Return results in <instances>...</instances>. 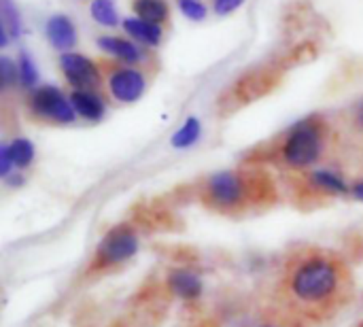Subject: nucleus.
Instances as JSON below:
<instances>
[{
	"mask_svg": "<svg viewBox=\"0 0 363 327\" xmlns=\"http://www.w3.org/2000/svg\"><path fill=\"white\" fill-rule=\"evenodd\" d=\"M340 287L342 268L325 255L302 260L289 277V292L294 300L304 306H323L336 298Z\"/></svg>",
	"mask_w": 363,
	"mask_h": 327,
	"instance_id": "obj_1",
	"label": "nucleus"
},
{
	"mask_svg": "<svg viewBox=\"0 0 363 327\" xmlns=\"http://www.w3.org/2000/svg\"><path fill=\"white\" fill-rule=\"evenodd\" d=\"M323 153V132L315 119L300 121L291 128L285 145L283 157L291 168H311Z\"/></svg>",
	"mask_w": 363,
	"mask_h": 327,
	"instance_id": "obj_2",
	"label": "nucleus"
},
{
	"mask_svg": "<svg viewBox=\"0 0 363 327\" xmlns=\"http://www.w3.org/2000/svg\"><path fill=\"white\" fill-rule=\"evenodd\" d=\"M138 251V238L128 226L113 228L98 245L96 249V268H111L119 266L128 260H132Z\"/></svg>",
	"mask_w": 363,
	"mask_h": 327,
	"instance_id": "obj_3",
	"label": "nucleus"
},
{
	"mask_svg": "<svg viewBox=\"0 0 363 327\" xmlns=\"http://www.w3.org/2000/svg\"><path fill=\"white\" fill-rule=\"evenodd\" d=\"M206 196L219 209H234L249 198V187L238 172L223 170L206 181Z\"/></svg>",
	"mask_w": 363,
	"mask_h": 327,
	"instance_id": "obj_4",
	"label": "nucleus"
},
{
	"mask_svg": "<svg viewBox=\"0 0 363 327\" xmlns=\"http://www.w3.org/2000/svg\"><path fill=\"white\" fill-rule=\"evenodd\" d=\"M30 106L34 115L49 119V121H57V123H72L77 117L72 102L57 87H51V85L38 87L30 98Z\"/></svg>",
	"mask_w": 363,
	"mask_h": 327,
	"instance_id": "obj_5",
	"label": "nucleus"
},
{
	"mask_svg": "<svg viewBox=\"0 0 363 327\" xmlns=\"http://www.w3.org/2000/svg\"><path fill=\"white\" fill-rule=\"evenodd\" d=\"M60 66H62L64 77L77 89H91L100 83V72H98L96 64L81 53H70V51L62 53Z\"/></svg>",
	"mask_w": 363,
	"mask_h": 327,
	"instance_id": "obj_6",
	"label": "nucleus"
},
{
	"mask_svg": "<svg viewBox=\"0 0 363 327\" xmlns=\"http://www.w3.org/2000/svg\"><path fill=\"white\" fill-rule=\"evenodd\" d=\"M145 77L136 68H119L108 77V92L117 102H136L145 92Z\"/></svg>",
	"mask_w": 363,
	"mask_h": 327,
	"instance_id": "obj_7",
	"label": "nucleus"
},
{
	"mask_svg": "<svg viewBox=\"0 0 363 327\" xmlns=\"http://www.w3.org/2000/svg\"><path fill=\"white\" fill-rule=\"evenodd\" d=\"M47 38L51 40V45L60 51H66L74 47L77 43V30L74 23L66 17V15H53L47 21Z\"/></svg>",
	"mask_w": 363,
	"mask_h": 327,
	"instance_id": "obj_8",
	"label": "nucleus"
},
{
	"mask_svg": "<svg viewBox=\"0 0 363 327\" xmlns=\"http://www.w3.org/2000/svg\"><path fill=\"white\" fill-rule=\"evenodd\" d=\"M168 287L181 300H198L202 296V281L191 270H172L168 277Z\"/></svg>",
	"mask_w": 363,
	"mask_h": 327,
	"instance_id": "obj_9",
	"label": "nucleus"
},
{
	"mask_svg": "<svg viewBox=\"0 0 363 327\" xmlns=\"http://www.w3.org/2000/svg\"><path fill=\"white\" fill-rule=\"evenodd\" d=\"M70 102L77 111V115L89 119V121H98L104 115V102L100 96H96L89 89H74L70 94Z\"/></svg>",
	"mask_w": 363,
	"mask_h": 327,
	"instance_id": "obj_10",
	"label": "nucleus"
},
{
	"mask_svg": "<svg viewBox=\"0 0 363 327\" xmlns=\"http://www.w3.org/2000/svg\"><path fill=\"white\" fill-rule=\"evenodd\" d=\"M98 47L104 49L106 53L128 62V64H136L143 60V49L136 47L134 43L125 40V38H117V36H102L98 38Z\"/></svg>",
	"mask_w": 363,
	"mask_h": 327,
	"instance_id": "obj_11",
	"label": "nucleus"
},
{
	"mask_svg": "<svg viewBox=\"0 0 363 327\" xmlns=\"http://www.w3.org/2000/svg\"><path fill=\"white\" fill-rule=\"evenodd\" d=\"M123 28L138 43H145V45L155 47L162 40V28H160V23H151V21H145L140 17H128L123 21Z\"/></svg>",
	"mask_w": 363,
	"mask_h": 327,
	"instance_id": "obj_12",
	"label": "nucleus"
},
{
	"mask_svg": "<svg viewBox=\"0 0 363 327\" xmlns=\"http://www.w3.org/2000/svg\"><path fill=\"white\" fill-rule=\"evenodd\" d=\"M311 185L319 192H325V194H349V185L347 181L336 172V170H330V168H319V170H313L311 177H308Z\"/></svg>",
	"mask_w": 363,
	"mask_h": 327,
	"instance_id": "obj_13",
	"label": "nucleus"
},
{
	"mask_svg": "<svg viewBox=\"0 0 363 327\" xmlns=\"http://www.w3.org/2000/svg\"><path fill=\"white\" fill-rule=\"evenodd\" d=\"M134 11L140 19L151 23H160L168 17L166 0H134Z\"/></svg>",
	"mask_w": 363,
	"mask_h": 327,
	"instance_id": "obj_14",
	"label": "nucleus"
},
{
	"mask_svg": "<svg viewBox=\"0 0 363 327\" xmlns=\"http://www.w3.org/2000/svg\"><path fill=\"white\" fill-rule=\"evenodd\" d=\"M200 132H202L200 121H198L196 117H189V119L174 132V136H172V147H174V149H187V147H191V145L200 138Z\"/></svg>",
	"mask_w": 363,
	"mask_h": 327,
	"instance_id": "obj_15",
	"label": "nucleus"
},
{
	"mask_svg": "<svg viewBox=\"0 0 363 327\" xmlns=\"http://www.w3.org/2000/svg\"><path fill=\"white\" fill-rule=\"evenodd\" d=\"M89 11H91V17L106 28H115L119 23V15H117L113 0H94Z\"/></svg>",
	"mask_w": 363,
	"mask_h": 327,
	"instance_id": "obj_16",
	"label": "nucleus"
},
{
	"mask_svg": "<svg viewBox=\"0 0 363 327\" xmlns=\"http://www.w3.org/2000/svg\"><path fill=\"white\" fill-rule=\"evenodd\" d=\"M11 151V160L17 168H28L34 160V145L28 138H15L9 145Z\"/></svg>",
	"mask_w": 363,
	"mask_h": 327,
	"instance_id": "obj_17",
	"label": "nucleus"
},
{
	"mask_svg": "<svg viewBox=\"0 0 363 327\" xmlns=\"http://www.w3.org/2000/svg\"><path fill=\"white\" fill-rule=\"evenodd\" d=\"M17 70H19V81H21L23 87H34V85H36V81H38V70H36L32 57H30L26 51H21V55H19Z\"/></svg>",
	"mask_w": 363,
	"mask_h": 327,
	"instance_id": "obj_18",
	"label": "nucleus"
},
{
	"mask_svg": "<svg viewBox=\"0 0 363 327\" xmlns=\"http://www.w3.org/2000/svg\"><path fill=\"white\" fill-rule=\"evenodd\" d=\"M0 23L4 26V30L11 34V36H19L21 32V21H19V13L17 9L11 4V0H2V19Z\"/></svg>",
	"mask_w": 363,
	"mask_h": 327,
	"instance_id": "obj_19",
	"label": "nucleus"
},
{
	"mask_svg": "<svg viewBox=\"0 0 363 327\" xmlns=\"http://www.w3.org/2000/svg\"><path fill=\"white\" fill-rule=\"evenodd\" d=\"M179 9L185 17L194 21H202L206 17V6L200 0H179Z\"/></svg>",
	"mask_w": 363,
	"mask_h": 327,
	"instance_id": "obj_20",
	"label": "nucleus"
},
{
	"mask_svg": "<svg viewBox=\"0 0 363 327\" xmlns=\"http://www.w3.org/2000/svg\"><path fill=\"white\" fill-rule=\"evenodd\" d=\"M0 77H2V87H9L17 81L19 70L9 57H0Z\"/></svg>",
	"mask_w": 363,
	"mask_h": 327,
	"instance_id": "obj_21",
	"label": "nucleus"
},
{
	"mask_svg": "<svg viewBox=\"0 0 363 327\" xmlns=\"http://www.w3.org/2000/svg\"><path fill=\"white\" fill-rule=\"evenodd\" d=\"M245 0H215V13L217 15H228L232 11H236Z\"/></svg>",
	"mask_w": 363,
	"mask_h": 327,
	"instance_id": "obj_22",
	"label": "nucleus"
},
{
	"mask_svg": "<svg viewBox=\"0 0 363 327\" xmlns=\"http://www.w3.org/2000/svg\"><path fill=\"white\" fill-rule=\"evenodd\" d=\"M13 160H11V151H9V145H2L0 149V174L2 177H9L11 168H13Z\"/></svg>",
	"mask_w": 363,
	"mask_h": 327,
	"instance_id": "obj_23",
	"label": "nucleus"
},
{
	"mask_svg": "<svg viewBox=\"0 0 363 327\" xmlns=\"http://www.w3.org/2000/svg\"><path fill=\"white\" fill-rule=\"evenodd\" d=\"M351 194H353V198H355V200L363 202V181H359V183H355V185H353Z\"/></svg>",
	"mask_w": 363,
	"mask_h": 327,
	"instance_id": "obj_24",
	"label": "nucleus"
},
{
	"mask_svg": "<svg viewBox=\"0 0 363 327\" xmlns=\"http://www.w3.org/2000/svg\"><path fill=\"white\" fill-rule=\"evenodd\" d=\"M355 121L359 123V128H363V100L357 104V113H355Z\"/></svg>",
	"mask_w": 363,
	"mask_h": 327,
	"instance_id": "obj_25",
	"label": "nucleus"
},
{
	"mask_svg": "<svg viewBox=\"0 0 363 327\" xmlns=\"http://www.w3.org/2000/svg\"><path fill=\"white\" fill-rule=\"evenodd\" d=\"M262 327H277V326H262Z\"/></svg>",
	"mask_w": 363,
	"mask_h": 327,
	"instance_id": "obj_26",
	"label": "nucleus"
}]
</instances>
